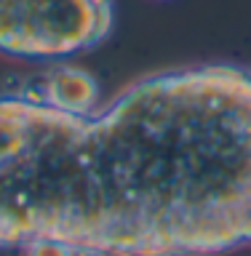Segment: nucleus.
<instances>
[{"mask_svg": "<svg viewBox=\"0 0 251 256\" xmlns=\"http://www.w3.org/2000/svg\"><path fill=\"white\" fill-rule=\"evenodd\" d=\"M224 256L251 248V67L131 80L91 115L0 94V248Z\"/></svg>", "mask_w": 251, "mask_h": 256, "instance_id": "obj_1", "label": "nucleus"}, {"mask_svg": "<svg viewBox=\"0 0 251 256\" xmlns=\"http://www.w3.org/2000/svg\"><path fill=\"white\" fill-rule=\"evenodd\" d=\"M115 0H0V54L64 62L112 35Z\"/></svg>", "mask_w": 251, "mask_h": 256, "instance_id": "obj_2", "label": "nucleus"}, {"mask_svg": "<svg viewBox=\"0 0 251 256\" xmlns=\"http://www.w3.org/2000/svg\"><path fill=\"white\" fill-rule=\"evenodd\" d=\"M19 91L40 104H48L59 112H70V115H91L102 107L99 80L75 64H56L38 80L22 86Z\"/></svg>", "mask_w": 251, "mask_h": 256, "instance_id": "obj_3", "label": "nucleus"}, {"mask_svg": "<svg viewBox=\"0 0 251 256\" xmlns=\"http://www.w3.org/2000/svg\"><path fill=\"white\" fill-rule=\"evenodd\" d=\"M22 256H88L83 251L64 243H54V240H35V243H27L24 248H19Z\"/></svg>", "mask_w": 251, "mask_h": 256, "instance_id": "obj_4", "label": "nucleus"}]
</instances>
